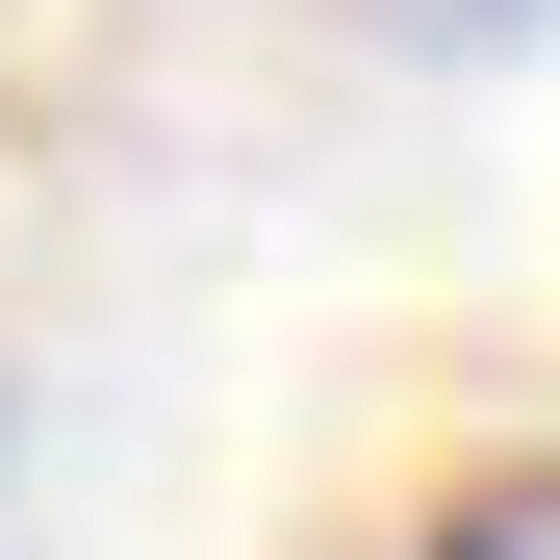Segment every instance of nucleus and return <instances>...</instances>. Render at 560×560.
<instances>
[{
  "instance_id": "f257e3e1",
  "label": "nucleus",
  "mask_w": 560,
  "mask_h": 560,
  "mask_svg": "<svg viewBox=\"0 0 560 560\" xmlns=\"http://www.w3.org/2000/svg\"><path fill=\"white\" fill-rule=\"evenodd\" d=\"M408 560H560V458H485V485H458Z\"/></svg>"
}]
</instances>
